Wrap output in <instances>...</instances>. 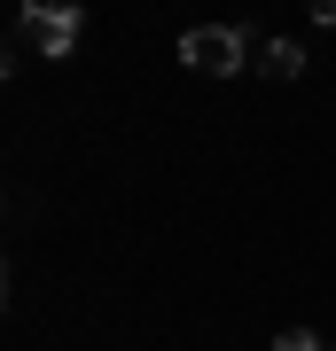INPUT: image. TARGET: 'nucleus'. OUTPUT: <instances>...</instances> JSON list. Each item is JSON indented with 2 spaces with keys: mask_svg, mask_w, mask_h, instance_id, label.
I'll use <instances>...</instances> for the list:
<instances>
[{
  "mask_svg": "<svg viewBox=\"0 0 336 351\" xmlns=\"http://www.w3.org/2000/svg\"><path fill=\"white\" fill-rule=\"evenodd\" d=\"M274 351H321V336H313V328H282V343Z\"/></svg>",
  "mask_w": 336,
  "mask_h": 351,
  "instance_id": "nucleus-4",
  "label": "nucleus"
},
{
  "mask_svg": "<svg viewBox=\"0 0 336 351\" xmlns=\"http://www.w3.org/2000/svg\"><path fill=\"white\" fill-rule=\"evenodd\" d=\"M180 63L196 78H235L250 63V32L243 24H196V32H180Z\"/></svg>",
  "mask_w": 336,
  "mask_h": 351,
  "instance_id": "nucleus-1",
  "label": "nucleus"
},
{
  "mask_svg": "<svg viewBox=\"0 0 336 351\" xmlns=\"http://www.w3.org/2000/svg\"><path fill=\"white\" fill-rule=\"evenodd\" d=\"M258 71L266 78H298L305 71V47H298V39H266V47H258Z\"/></svg>",
  "mask_w": 336,
  "mask_h": 351,
  "instance_id": "nucleus-3",
  "label": "nucleus"
},
{
  "mask_svg": "<svg viewBox=\"0 0 336 351\" xmlns=\"http://www.w3.org/2000/svg\"><path fill=\"white\" fill-rule=\"evenodd\" d=\"M78 32H87V16L63 8V0H55V8H24V16H16V47L39 55V63H63V55L78 47Z\"/></svg>",
  "mask_w": 336,
  "mask_h": 351,
  "instance_id": "nucleus-2",
  "label": "nucleus"
}]
</instances>
